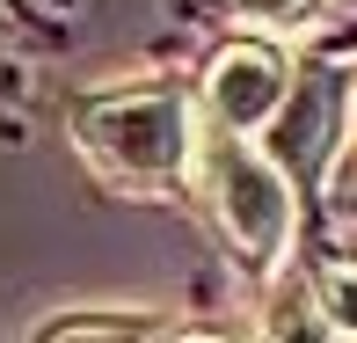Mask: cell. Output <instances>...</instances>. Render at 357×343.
<instances>
[{
    "label": "cell",
    "mask_w": 357,
    "mask_h": 343,
    "mask_svg": "<svg viewBox=\"0 0 357 343\" xmlns=\"http://www.w3.org/2000/svg\"><path fill=\"white\" fill-rule=\"evenodd\" d=\"M80 146L95 154L102 175L160 190L197 154V110L183 95H109L80 117Z\"/></svg>",
    "instance_id": "1"
},
{
    "label": "cell",
    "mask_w": 357,
    "mask_h": 343,
    "mask_svg": "<svg viewBox=\"0 0 357 343\" xmlns=\"http://www.w3.org/2000/svg\"><path fill=\"white\" fill-rule=\"evenodd\" d=\"M321 307H328L335 336H357V263H335L328 277H321Z\"/></svg>",
    "instance_id": "5"
},
{
    "label": "cell",
    "mask_w": 357,
    "mask_h": 343,
    "mask_svg": "<svg viewBox=\"0 0 357 343\" xmlns=\"http://www.w3.org/2000/svg\"><path fill=\"white\" fill-rule=\"evenodd\" d=\"M44 336H175V321H146V314H59V321H44Z\"/></svg>",
    "instance_id": "4"
},
{
    "label": "cell",
    "mask_w": 357,
    "mask_h": 343,
    "mask_svg": "<svg viewBox=\"0 0 357 343\" xmlns=\"http://www.w3.org/2000/svg\"><path fill=\"white\" fill-rule=\"evenodd\" d=\"M234 15L248 29H299L314 15V0H234Z\"/></svg>",
    "instance_id": "6"
},
{
    "label": "cell",
    "mask_w": 357,
    "mask_h": 343,
    "mask_svg": "<svg viewBox=\"0 0 357 343\" xmlns=\"http://www.w3.org/2000/svg\"><path fill=\"white\" fill-rule=\"evenodd\" d=\"M204 190H212V212L241 263L278 270V256L291 249V183L278 161L255 154L248 132H219L204 146Z\"/></svg>",
    "instance_id": "2"
},
{
    "label": "cell",
    "mask_w": 357,
    "mask_h": 343,
    "mask_svg": "<svg viewBox=\"0 0 357 343\" xmlns=\"http://www.w3.org/2000/svg\"><path fill=\"white\" fill-rule=\"evenodd\" d=\"M212 110L226 132H263L284 110V59L270 44H226L212 59Z\"/></svg>",
    "instance_id": "3"
}]
</instances>
